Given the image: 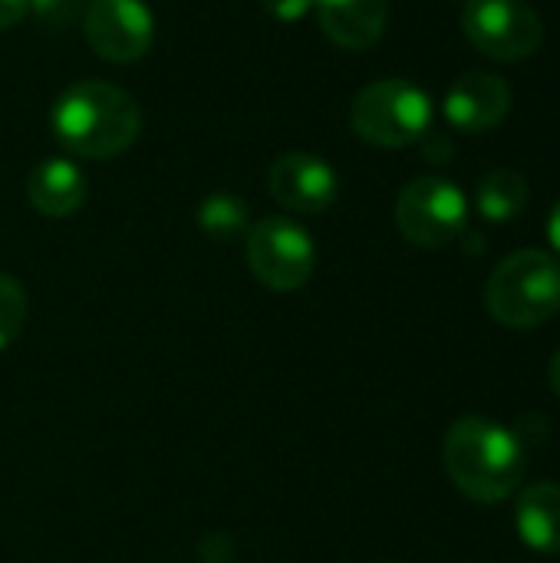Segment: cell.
Instances as JSON below:
<instances>
[{
  "label": "cell",
  "mask_w": 560,
  "mask_h": 563,
  "mask_svg": "<svg viewBox=\"0 0 560 563\" xmlns=\"http://www.w3.org/2000/svg\"><path fill=\"white\" fill-rule=\"evenodd\" d=\"M50 125L69 155L116 158L135 145L142 132V112L135 96L122 86L106 79H79L56 96Z\"/></svg>",
  "instance_id": "obj_1"
},
{
  "label": "cell",
  "mask_w": 560,
  "mask_h": 563,
  "mask_svg": "<svg viewBox=\"0 0 560 563\" xmlns=\"http://www.w3.org/2000/svg\"><path fill=\"white\" fill-rule=\"evenodd\" d=\"M442 462L452 485L479 505H498L512 498L525 478L521 439L482 416H469L449 426Z\"/></svg>",
  "instance_id": "obj_2"
},
{
  "label": "cell",
  "mask_w": 560,
  "mask_h": 563,
  "mask_svg": "<svg viewBox=\"0 0 560 563\" xmlns=\"http://www.w3.org/2000/svg\"><path fill=\"white\" fill-rule=\"evenodd\" d=\"M488 313L508 330H535L560 310V261L545 251L505 257L485 284Z\"/></svg>",
  "instance_id": "obj_3"
},
{
  "label": "cell",
  "mask_w": 560,
  "mask_h": 563,
  "mask_svg": "<svg viewBox=\"0 0 560 563\" xmlns=\"http://www.w3.org/2000/svg\"><path fill=\"white\" fill-rule=\"evenodd\" d=\"M350 125L366 145L406 148L432 129V99L409 79H376L356 92Z\"/></svg>",
  "instance_id": "obj_4"
},
{
  "label": "cell",
  "mask_w": 560,
  "mask_h": 563,
  "mask_svg": "<svg viewBox=\"0 0 560 563\" xmlns=\"http://www.w3.org/2000/svg\"><path fill=\"white\" fill-rule=\"evenodd\" d=\"M396 228L416 247H449L469 228V201L449 178H416L396 198Z\"/></svg>",
  "instance_id": "obj_5"
},
{
  "label": "cell",
  "mask_w": 560,
  "mask_h": 563,
  "mask_svg": "<svg viewBox=\"0 0 560 563\" xmlns=\"http://www.w3.org/2000/svg\"><path fill=\"white\" fill-rule=\"evenodd\" d=\"M248 267L251 274L271 287V290H300L317 267V247L314 238L304 224H297L294 218H264L257 224H251L248 238Z\"/></svg>",
  "instance_id": "obj_6"
},
{
  "label": "cell",
  "mask_w": 560,
  "mask_h": 563,
  "mask_svg": "<svg viewBox=\"0 0 560 563\" xmlns=\"http://www.w3.org/2000/svg\"><path fill=\"white\" fill-rule=\"evenodd\" d=\"M462 33L498 63L528 59L545 43V23L528 0H465Z\"/></svg>",
  "instance_id": "obj_7"
},
{
  "label": "cell",
  "mask_w": 560,
  "mask_h": 563,
  "mask_svg": "<svg viewBox=\"0 0 560 563\" xmlns=\"http://www.w3.org/2000/svg\"><path fill=\"white\" fill-rule=\"evenodd\" d=\"M83 36L99 59L129 66L152 49L155 20L145 0H86Z\"/></svg>",
  "instance_id": "obj_8"
},
{
  "label": "cell",
  "mask_w": 560,
  "mask_h": 563,
  "mask_svg": "<svg viewBox=\"0 0 560 563\" xmlns=\"http://www.w3.org/2000/svg\"><path fill=\"white\" fill-rule=\"evenodd\" d=\"M267 191L294 214H323L340 195V178L317 152H284L267 168Z\"/></svg>",
  "instance_id": "obj_9"
},
{
  "label": "cell",
  "mask_w": 560,
  "mask_h": 563,
  "mask_svg": "<svg viewBox=\"0 0 560 563\" xmlns=\"http://www.w3.org/2000/svg\"><path fill=\"white\" fill-rule=\"evenodd\" d=\"M512 109V86L485 69H472L465 76H459L442 102V115L452 129L469 132V135H482L492 132L505 122Z\"/></svg>",
  "instance_id": "obj_10"
},
{
  "label": "cell",
  "mask_w": 560,
  "mask_h": 563,
  "mask_svg": "<svg viewBox=\"0 0 560 563\" xmlns=\"http://www.w3.org/2000/svg\"><path fill=\"white\" fill-rule=\"evenodd\" d=\"M320 30L343 49H370L389 26V0H314Z\"/></svg>",
  "instance_id": "obj_11"
},
{
  "label": "cell",
  "mask_w": 560,
  "mask_h": 563,
  "mask_svg": "<svg viewBox=\"0 0 560 563\" xmlns=\"http://www.w3.org/2000/svg\"><path fill=\"white\" fill-rule=\"evenodd\" d=\"M26 198L43 218H69L86 201V175L73 158H43L26 175Z\"/></svg>",
  "instance_id": "obj_12"
},
{
  "label": "cell",
  "mask_w": 560,
  "mask_h": 563,
  "mask_svg": "<svg viewBox=\"0 0 560 563\" xmlns=\"http://www.w3.org/2000/svg\"><path fill=\"white\" fill-rule=\"evenodd\" d=\"M515 528L531 551L548 558L560 554V485L538 482L521 488L515 508Z\"/></svg>",
  "instance_id": "obj_13"
},
{
  "label": "cell",
  "mask_w": 560,
  "mask_h": 563,
  "mask_svg": "<svg viewBox=\"0 0 560 563\" xmlns=\"http://www.w3.org/2000/svg\"><path fill=\"white\" fill-rule=\"evenodd\" d=\"M528 181L525 175L512 172V168H495L488 172L482 181H479V191H475V205H479V214L492 224H508L515 221L518 214H525L528 208Z\"/></svg>",
  "instance_id": "obj_14"
},
{
  "label": "cell",
  "mask_w": 560,
  "mask_h": 563,
  "mask_svg": "<svg viewBox=\"0 0 560 563\" xmlns=\"http://www.w3.org/2000/svg\"><path fill=\"white\" fill-rule=\"evenodd\" d=\"M198 228L221 244H231L238 238H248L251 221H248V205L244 198L231 191H215L198 205Z\"/></svg>",
  "instance_id": "obj_15"
},
{
  "label": "cell",
  "mask_w": 560,
  "mask_h": 563,
  "mask_svg": "<svg viewBox=\"0 0 560 563\" xmlns=\"http://www.w3.org/2000/svg\"><path fill=\"white\" fill-rule=\"evenodd\" d=\"M26 313H30L26 290L10 274H0V353L20 336Z\"/></svg>",
  "instance_id": "obj_16"
},
{
  "label": "cell",
  "mask_w": 560,
  "mask_h": 563,
  "mask_svg": "<svg viewBox=\"0 0 560 563\" xmlns=\"http://www.w3.org/2000/svg\"><path fill=\"white\" fill-rule=\"evenodd\" d=\"M86 0H30V13L46 30H69L83 16Z\"/></svg>",
  "instance_id": "obj_17"
},
{
  "label": "cell",
  "mask_w": 560,
  "mask_h": 563,
  "mask_svg": "<svg viewBox=\"0 0 560 563\" xmlns=\"http://www.w3.org/2000/svg\"><path fill=\"white\" fill-rule=\"evenodd\" d=\"M264 10L277 23H297L314 10V0H264Z\"/></svg>",
  "instance_id": "obj_18"
},
{
  "label": "cell",
  "mask_w": 560,
  "mask_h": 563,
  "mask_svg": "<svg viewBox=\"0 0 560 563\" xmlns=\"http://www.w3.org/2000/svg\"><path fill=\"white\" fill-rule=\"evenodd\" d=\"M419 145H422V152H426L429 162H449L452 158V145L442 135H436L432 129L419 139Z\"/></svg>",
  "instance_id": "obj_19"
},
{
  "label": "cell",
  "mask_w": 560,
  "mask_h": 563,
  "mask_svg": "<svg viewBox=\"0 0 560 563\" xmlns=\"http://www.w3.org/2000/svg\"><path fill=\"white\" fill-rule=\"evenodd\" d=\"M30 13V0H0V30L17 26Z\"/></svg>",
  "instance_id": "obj_20"
},
{
  "label": "cell",
  "mask_w": 560,
  "mask_h": 563,
  "mask_svg": "<svg viewBox=\"0 0 560 563\" xmlns=\"http://www.w3.org/2000/svg\"><path fill=\"white\" fill-rule=\"evenodd\" d=\"M548 238H551V247L560 254V201L551 208V218H548Z\"/></svg>",
  "instance_id": "obj_21"
},
{
  "label": "cell",
  "mask_w": 560,
  "mask_h": 563,
  "mask_svg": "<svg viewBox=\"0 0 560 563\" xmlns=\"http://www.w3.org/2000/svg\"><path fill=\"white\" fill-rule=\"evenodd\" d=\"M551 386H554V393L560 396V350L554 353V360H551Z\"/></svg>",
  "instance_id": "obj_22"
}]
</instances>
